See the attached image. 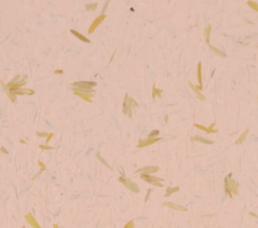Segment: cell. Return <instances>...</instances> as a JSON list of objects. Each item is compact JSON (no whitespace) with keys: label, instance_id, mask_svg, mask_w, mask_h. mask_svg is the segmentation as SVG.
I'll list each match as a JSON object with an SVG mask.
<instances>
[{"label":"cell","instance_id":"1","mask_svg":"<svg viewBox=\"0 0 258 228\" xmlns=\"http://www.w3.org/2000/svg\"><path fill=\"white\" fill-rule=\"evenodd\" d=\"M225 192L229 195L230 198L233 197V195H238V186L236 181L232 179L231 174L225 178Z\"/></svg>","mask_w":258,"mask_h":228},{"label":"cell","instance_id":"2","mask_svg":"<svg viewBox=\"0 0 258 228\" xmlns=\"http://www.w3.org/2000/svg\"><path fill=\"white\" fill-rule=\"evenodd\" d=\"M134 106L137 107L136 101L133 98L128 97V95H126L123 104V113L124 114H127L129 116V118H132V109Z\"/></svg>","mask_w":258,"mask_h":228},{"label":"cell","instance_id":"3","mask_svg":"<svg viewBox=\"0 0 258 228\" xmlns=\"http://www.w3.org/2000/svg\"><path fill=\"white\" fill-rule=\"evenodd\" d=\"M143 181H145L146 183H149V184L153 185V186H157V187H163L161 182H163V179L161 178H157V177H153L151 175H140Z\"/></svg>","mask_w":258,"mask_h":228},{"label":"cell","instance_id":"4","mask_svg":"<svg viewBox=\"0 0 258 228\" xmlns=\"http://www.w3.org/2000/svg\"><path fill=\"white\" fill-rule=\"evenodd\" d=\"M119 182L122 183L124 186L127 189H129L130 191H132L133 193H138L139 192V188L135 183H133V181H131L130 179H128L126 177H120L119 178Z\"/></svg>","mask_w":258,"mask_h":228},{"label":"cell","instance_id":"5","mask_svg":"<svg viewBox=\"0 0 258 228\" xmlns=\"http://www.w3.org/2000/svg\"><path fill=\"white\" fill-rule=\"evenodd\" d=\"M96 82H88V81H81V82H75L72 83V87L74 88H80V89H92L94 86H96Z\"/></svg>","mask_w":258,"mask_h":228},{"label":"cell","instance_id":"6","mask_svg":"<svg viewBox=\"0 0 258 228\" xmlns=\"http://www.w3.org/2000/svg\"><path fill=\"white\" fill-rule=\"evenodd\" d=\"M158 167H155V166H146L143 167V168H140L135 172V173H140L141 175H151V174H154L156 173L158 171Z\"/></svg>","mask_w":258,"mask_h":228},{"label":"cell","instance_id":"7","mask_svg":"<svg viewBox=\"0 0 258 228\" xmlns=\"http://www.w3.org/2000/svg\"><path fill=\"white\" fill-rule=\"evenodd\" d=\"M105 18H106V15H105V14H101V15H99L97 18H95V19H94V21L92 22V24L90 25V27H89V29H88V33H89V34H91V33L94 32V31H95V29L97 28L98 26H99L100 23H101V22L103 21Z\"/></svg>","mask_w":258,"mask_h":228},{"label":"cell","instance_id":"8","mask_svg":"<svg viewBox=\"0 0 258 228\" xmlns=\"http://www.w3.org/2000/svg\"><path fill=\"white\" fill-rule=\"evenodd\" d=\"M161 140L160 137H155V138H146V139H140L138 143V147H145L150 144H153L154 142Z\"/></svg>","mask_w":258,"mask_h":228},{"label":"cell","instance_id":"9","mask_svg":"<svg viewBox=\"0 0 258 228\" xmlns=\"http://www.w3.org/2000/svg\"><path fill=\"white\" fill-rule=\"evenodd\" d=\"M26 76H24L23 78H21L20 79L19 82H16L14 83V84H11V83H8V84L6 85L7 87H8L9 90H16V89H19L21 86H23V85L25 84V82H26Z\"/></svg>","mask_w":258,"mask_h":228},{"label":"cell","instance_id":"10","mask_svg":"<svg viewBox=\"0 0 258 228\" xmlns=\"http://www.w3.org/2000/svg\"><path fill=\"white\" fill-rule=\"evenodd\" d=\"M25 219H26V221L28 222L29 225L32 226V228H42L40 224L38 223V221L36 220L34 216H33L31 213H27V214L25 215Z\"/></svg>","mask_w":258,"mask_h":228},{"label":"cell","instance_id":"11","mask_svg":"<svg viewBox=\"0 0 258 228\" xmlns=\"http://www.w3.org/2000/svg\"><path fill=\"white\" fill-rule=\"evenodd\" d=\"M14 95H33L34 94V91L31 90V89H16V90H10Z\"/></svg>","mask_w":258,"mask_h":228},{"label":"cell","instance_id":"12","mask_svg":"<svg viewBox=\"0 0 258 228\" xmlns=\"http://www.w3.org/2000/svg\"><path fill=\"white\" fill-rule=\"evenodd\" d=\"M0 84H1V86H2V88H3V90H4V92L6 93V95L8 96V98L9 99L11 100V102H15V100H16V96L14 95L12 92H11L10 90L8 89V87L6 86V85L3 83V81L2 80H0Z\"/></svg>","mask_w":258,"mask_h":228},{"label":"cell","instance_id":"13","mask_svg":"<svg viewBox=\"0 0 258 228\" xmlns=\"http://www.w3.org/2000/svg\"><path fill=\"white\" fill-rule=\"evenodd\" d=\"M163 206L168 207V208L174 209V210H177V211H183V212L187 211L185 207L179 206V205H177V204L172 203V202H166V203H163Z\"/></svg>","mask_w":258,"mask_h":228},{"label":"cell","instance_id":"14","mask_svg":"<svg viewBox=\"0 0 258 228\" xmlns=\"http://www.w3.org/2000/svg\"><path fill=\"white\" fill-rule=\"evenodd\" d=\"M192 139H193V140H195V141H200V142H203V143H207V144H212V143H214V140L208 139V138H205V137H203V136H200V135H196V136H193Z\"/></svg>","mask_w":258,"mask_h":228},{"label":"cell","instance_id":"15","mask_svg":"<svg viewBox=\"0 0 258 228\" xmlns=\"http://www.w3.org/2000/svg\"><path fill=\"white\" fill-rule=\"evenodd\" d=\"M189 85H190V87L193 89V91L195 92V94H196V95L198 96V99H200V100H202V101H204V100H205V96H204L203 94L201 93V91L198 90V89H197V87L195 86V85L193 84L192 82H189Z\"/></svg>","mask_w":258,"mask_h":228},{"label":"cell","instance_id":"16","mask_svg":"<svg viewBox=\"0 0 258 228\" xmlns=\"http://www.w3.org/2000/svg\"><path fill=\"white\" fill-rule=\"evenodd\" d=\"M71 32L73 33L74 36H77L78 38H80V40H81L82 42H90V40H89V38H87L86 36H84L83 34H82V33L78 32V31H77V30H75V29H72Z\"/></svg>","mask_w":258,"mask_h":228},{"label":"cell","instance_id":"17","mask_svg":"<svg viewBox=\"0 0 258 228\" xmlns=\"http://www.w3.org/2000/svg\"><path fill=\"white\" fill-rule=\"evenodd\" d=\"M211 31H212V25L207 24V26L205 27V32H204V34H205L206 40H207L208 44H210V34H211Z\"/></svg>","mask_w":258,"mask_h":228},{"label":"cell","instance_id":"18","mask_svg":"<svg viewBox=\"0 0 258 228\" xmlns=\"http://www.w3.org/2000/svg\"><path fill=\"white\" fill-rule=\"evenodd\" d=\"M197 75H198V80L200 86L203 87V80H202V64L199 63L198 64V70H197Z\"/></svg>","mask_w":258,"mask_h":228},{"label":"cell","instance_id":"19","mask_svg":"<svg viewBox=\"0 0 258 228\" xmlns=\"http://www.w3.org/2000/svg\"><path fill=\"white\" fill-rule=\"evenodd\" d=\"M248 132H249V129H248V128H246V129H245V130L242 132V134H241L240 136H239V137H238V139L236 140V144H240V143H242V142H243V140H244L245 138H246V136H247Z\"/></svg>","mask_w":258,"mask_h":228},{"label":"cell","instance_id":"20","mask_svg":"<svg viewBox=\"0 0 258 228\" xmlns=\"http://www.w3.org/2000/svg\"><path fill=\"white\" fill-rule=\"evenodd\" d=\"M74 94H75L76 96H79V97H81L83 100H85V101L89 102V103H91L92 102V100H91V97L89 95H87V94H83V93H79V92H74Z\"/></svg>","mask_w":258,"mask_h":228},{"label":"cell","instance_id":"21","mask_svg":"<svg viewBox=\"0 0 258 228\" xmlns=\"http://www.w3.org/2000/svg\"><path fill=\"white\" fill-rule=\"evenodd\" d=\"M179 190V187H174V188H170V187H168V189H166V194L164 195V197H170L172 194H174V193L177 192V191Z\"/></svg>","mask_w":258,"mask_h":228},{"label":"cell","instance_id":"22","mask_svg":"<svg viewBox=\"0 0 258 228\" xmlns=\"http://www.w3.org/2000/svg\"><path fill=\"white\" fill-rule=\"evenodd\" d=\"M210 48H211V50H212V51L214 52L215 54H217V55H218L219 57H223V58H225V57H226V54H225V53H223V52H222V51H220V50H218L217 48L213 47V46H210Z\"/></svg>","mask_w":258,"mask_h":228},{"label":"cell","instance_id":"23","mask_svg":"<svg viewBox=\"0 0 258 228\" xmlns=\"http://www.w3.org/2000/svg\"><path fill=\"white\" fill-rule=\"evenodd\" d=\"M98 6V3L97 2H94V3H89V4H86V10L87 11H93L95 10Z\"/></svg>","mask_w":258,"mask_h":228},{"label":"cell","instance_id":"24","mask_svg":"<svg viewBox=\"0 0 258 228\" xmlns=\"http://www.w3.org/2000/svg\"><path fill=\"white\" fill-rule=\"evenodd\" d=\"M247 4L249 5L251 8H253L254 10L258 12V3L257 2H255V1H248Z\"/></svg>","mask_w":258,"mask_h":228},{"label":"cell","instance_id":"25","mask_svg":"<svg viewBox=\"0 0 258 228\" xmlns=\"http://www.w3.org/2000/svg\"><path fill=\"white\" fill-rule=\"evenodd\" d=\"M215 125H216V123H215V122H213V123L210 125V127H208V133H212V132L216 133V132H218V130H217V129H214Z\"/></svg>","mask_w":258,"mask_h":228},{"label":"cell","instance_id":"26","mask_svg":"<svg viewBox=\"0 0 258 228\" xmlns=\"http://www.w3.org/2000/svg\"><path fill=\"white\" fill-rule=\"evenodd\" d=\"M158 133H159V131L158 130H153V131H151V132L148 134V137L147 138H155V136H157L158 135Z\"/></svg>","mask_w":258,"mask_h":228},{"label":"cell","instance_id":"27","mask_svg":"<svg viewBox=\"0 0 258 228\" xmlns=\"http://www.w3.org/2000/svg\"><path fill=\"white\" fill-rule=\"evenodd\" d=\"M195 126H196L197 128L201 129V130H203V131H206V132H208V127L204 126V125H201V124H198V123H196V124H195Z\"/></svg>","mask_w":258,"mask_h":228},{"label":"cell","instance_id":"28","mask_svg":"<svg viewBox=\"0 0 258 228\" xmlns=\"http://www.w3.org/2000/svg\"><path fill=\"white\" fill-rule=\"evenodd\" d=\"M21 78H22V77H21L20 75H17V76H15V77H14L13 79L11 80V81H10L9 83H11V84H14V83H16V82L18 81V80H20Z\"/></svg>","mask_w":258,"mask_h":228},{"label":"cell","instance_id":"29","mask_svg":"<svg viewBox=\"0 0 258 228\" xmlns=\"http://www.w3.org/2000/svg\"><path fill=\"white\" fill-rule=\"evenodd\" d=\"M124 228H134V222H133V220H130V221L124 226Z\"/></svg>","mask_w":258,"mask_h":228},{"label":"cell","instance_id":"30","mask_svg":"<svg viewBox=\"0 0 258 228\" xmlns=\"http://www.w3.org/2000/svg\"><path fill=\"white\" fill-rule=\"evenodd\" d=\"M156 87H155V85L153 84V87H152V99H155V97H156Z\"/></svg>","mask_w":258,"mask_h":228},{"label":"cell","instance_id":"31","mask_svg":"<svg viewBox=\"0 0 258 228\" xmlns=\"http://www.w3.org/2000/svg\"><path fill=\"white\" fill-rule=\"evenodd\" d=\"M53 133H49V135H48V137H46V143H49V142L51 141V139L53 138Z\"/></svg>","mask_w":258,"mask_h":228},{"label":"cell","instance_id":"32","mask_svg":"<svg viewBox=\"0 0 258 228\" xmlns=\"http://www.w3.org/2000/svg\"><path fill=\"white\" fill-rule=\"evenodd\" d=\"M38 136H40V137H44V136H46V137H48L49 132H38Z\"/></svg>","mask_w":258,"mask_h":228},{"label":"cell","instance_id":"33","mask_svg":"<svg viewBox=\"0 0 258 228\" xmlns=\"http://www.w3.org/2000/svg\"><path fill=\"white\" fill-rule=\"evenodd\" d=\"M40 149H53V147H51V146H49V145H40Z\"/></svg>","mask_w":258,"mask_h":228},{"label":"cell","instance_id":"34","mask_svg":"<svg viewBox=\"0 0 258 228\" xmlns=\"http://www.w3.org/2000/svg\"><path fill=\"white\" fill-rule=\"evenodd\" d=\"M38 166H40V167H42V168L44 169V170H46V165H44L42 162H40H40H38Z\"/></svg>","mask_w":258,"mask_h":228},{"label":"cell","instance_id":"35","mask_svg":"<svg viewBox=\"0 0 258 228\" xmlns=\"http://www.w3.org/2000/svg\"><path fill=\"white\" fill-rule=\"evenodd\" d=\"M155 91H156V95H158V96H160V95H161V93L163 92V91L161 90V89H156Z\"/></svg>","mask_w":258,"mask_h":228},{"label":"cell","instance_id":"36","mask_svg":"<svg viewBox=\"0 0 258 228\" xmlns=\"http://www.w3.org/2000/svg\"><path fill=\"white\" fill-rule=\"evenodd\" d=\"M55 74H57V75H62V74H63V71H62V70H55Z\"/></svg>","mask_w":258,"mask_h":228},{"label":"cell","instance_id":"37","mask_svg":"<svg viewBox=\"0 0 258 228\" xmlns=\"http://www.w3.org/2000/svg\"><path fill=\"white\" fill-rule=\"evenodd\" d=\"M150 192H151V190H148V191H147V196H146V198H145V201H147V200H148V197H149Z\"/></svg>","mask_w":258,"mask_h":228},{"label":"cell","instance_id":"38","mask_svg":"<svg viewBox=\"0 0 258 228\" xmlns=\"http://www.w3.org/2000/svg\"><path fill=\"white\" fill-rule=\"evenodd\" d=\"M1 151H2L3 153H8V151H7L6 149H4V147H1Z\"/></svg>","mask_w":258,"mask_h":228},{"label":"cell","instance_id":"39","mask_svg":"<svg viewBox=\"0 0 258 228\" xmlns=\"http://www.w3.org/2000/svg\"><path fill=\"white\" fill-rule=\"evenodd\" d=\"M196 87H197V89H198V90H200V91H201L202 89H203V87L200 86V85H199V86H196Z\"/></svg>","mask_w":258,"mask_h":228},{"label":"cell","instance_id":"40","mask_svg":"<svg viewBox=\"0 0 258 228\" xmlns=\"http://www.w3.org/2000/svg\"><path fill=\"white\" fill-rule=\"evenodd\" d=\"M250 214L252 215V216H254V217H256V218H258V215H256V214H254V213H252V212H250Z\"/></svg>","mask_w":258,"mask_h":228},{"label":"cell","instance_id":"41","mask_svg":"<svg viewBox=\"0 0 258 228\" xmlns=\"http://www.w3.org/2000/svg\"><path fill=\"white\" fill-rule=\"evenodd\" d=\"M53 228H59V226H57V224H53Z\"/></svg>","mask_w":258,"mask_h":228},{"label":"cell","instance_id":"42","mask_svg":"<svg viewBox=\"0 0 258 228\" xmlns=\"http://www.w3.org/2000/svg\"><path fill=\"white\" fill-rule=\"evenodd\" d=\"M23 228H24V227H23Z\"/></svg>","mask_w":258,"mask_h":228}]
</instances>
